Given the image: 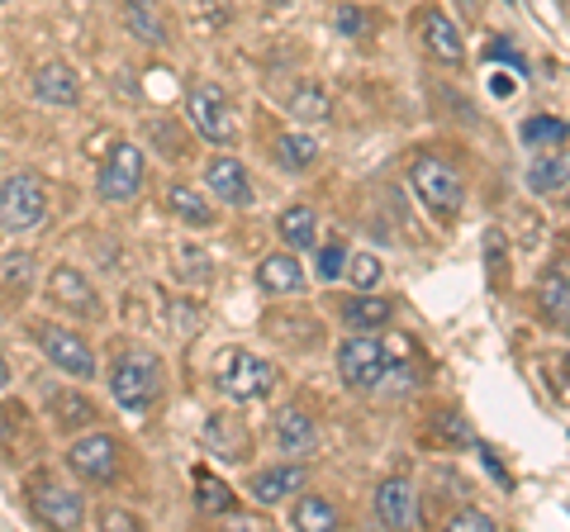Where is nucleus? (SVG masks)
<instances>
[{
    "instance_id": "41",
    "label": "nucleus",
    "mask_w": 570,
    "mask_h": 532,
    "mask_svg": "<svg viewBox=\"0 0 570 532\" xmlns=\"http://www.w3.org/2000/svg\"><path fill=\"white\" fill-rule=\"evenodd\" d=\"M272 6H291V0H272Z\"/></svg>"
},
{
    "instance_id": "36",
    "label": "nucleus",
    "mask_w": 570,
    "mask_h": 532,
    "mask_svg": "<svg viewBox=\"0 0 570 532\" xmlns=\"http://www.w3.org/2000/svg\"><path fill=\"white\" fill-rule=\"evenodd\" d=\"M105 528H110V532H129V528H138V519H134V513H105Z\"/></svg>"
},
{
    "instance_id": "40",
    "label": "nucleus",
    "mask_w": 570,
    "mask_h": 532,
    "mask_svg": "<svg viewBox=\"0 0 570 532\" xmlns=\"http://www.w3.org/2000/svg\"><path fill=\"white\" fill-rule=\"evenodd\" d=\"M561 328H566V333H570V309H566V314H561Z\"/></svg>"
},
{
    "instance_id": "25",
    "label": "nucleus",
    "mask_w": 570,
    "mask_h": 532,
    "mask_svg": "<svg viewBox=\"0 0 570 532\" xmlns=\"http://www.w3.org/2000/svg\"><path fill=\"white\" fill-rule=\"evenodd\" d=\"M390 314H395V305L381 295H356L343 305V318L352 328H381V324H390Z\"/></svg>"
},
{
    "instance_id": "42",
    "label": "nucleus",
    "mask_w": 570,
    "mask_h": 532,
    "mask_svg": "<svg viewBox=\"0 0 570 532\" xmlns=\"http://www.w3.org/2000/svg\"><path fill=\"white\" fill-rule=\"evenodd\" d=\"M566 366H570V357H566Z\"/></svg>"
},
{
    "instance_id": "17",
    "label": "nucleus",
    "mask_w": 570,
    "mask_h": 532,
    "mask_svg": "<svg viewBox=\"0 0 570 532\" xmlns=\"http://www.w3.org/2000/svg\"><path fill=\"white\" fill-rule=\"evenodd\" d=\"M276 442L291 456H314L318 452V428L305 410H281L276 414Z\"/></svg>"
},
{
    "instance_id": "31",
    "label": "nucleus",
    "mask_w": 570,
    "mask_h": 532,
    "mask_svg": "<svg viewBox=\"0 0 570 532\" xmlns=\"http://www.w3.org/2000/svg\"><path fill=\"white\" fill-rule=\"evenodd\" d=\"M195 504H200L205 513H228V509H234V494H228L224 481H200V490H195Z\"/></svg>"
},
{
    "instance_id": "24",
    "label": "nucleus",
    "mask_w": 570,
    "mask_h": 532,
    "mask_svg": "<svg viewBox=\"0 0 570 532\" xmlns=\"http://www.w3.org/2000/svg\"><path fill=\"white\" fill-rule=\"evenodd\" d=\"M205 437H209L214 456H224V461H243V452L253 447V437H247L234 418H209L205 423Z\"/></svg>"
},
{
    "instance_id": "26",
    "label": "nucleus",
    "mask_w": 570,
    "mask_h": 532,
    "mask_svg": "<svg viewBox=\"0 0 570 532\" xmlns=\"http://www.w3.org/2000/svg\"><path fill=\"white\" fill-rule=\"evenodd\" d=\"M566 309H570V262H557L547 272V280H542V314L561 324Z\"/></svg>"
},
{
    "instance_id": "21",
    "label": "nucleus",
    "mask_w": 570,
    "mask_h": 532,
    "mask_svg": "<svg viewBox=\"0 0 570 532\" xmlns=\"http://www.w3.org/2000/svg\"><path fill=\"white\" fill-rule=\"evenodd\" d=\"M167 209H171V215L181 219V224H190V228H209V224H214L209 200H205V195L195 190V186H181V181L167 186Z\"/></svg>"
},
{
    "instance_id": "23",
    "label": "nucleus",
    "mask_w": 570,
    "mask_h": 532,
    "mask_svg": "<svg viewBox=\"0 0 570 532\" xmlns=\"http://www.w3.org/2000/svg\"><path fill=\"white\" fill-rule=\"evenodd\" d=\"M48 410H52V423L58 428H86V423H96V404L86 395H71V390H58V395H48Z\"/></svg>"
},
{
    "instance_id": "8",
    "label": "nucleus",
    "mask_w": 570,
    "mask_h": 532,
    "mask_svg": "<svg viewBox=\"0 0 570 532\" xmlns=\"http://www.w3.org/2000/svg\"><path fill=\"white\" fill-rule=\"evenodd\" d=\"M337 376H343L347 390H376L381 376H385V347L381 338H371L362 328L356 338H347L337 347Z\"/></svg>"
},
{
    "instance_id": "27",
    "label": "nucleus",
    "mask_w": 570,
    "mask_h": 532,
    "mask_svg": "<svg viewBox=\"0 0 570 532\" xmlns=\"http://www.w3.org/2000/svg\"><path fill=\"white\" fill-rule=\"evenodd\" d=\"M276 162L285 171H309L318 162V144H314L309 134H285L281 144H276Z\"/></svg>"
},
{
    "instance_id": "22",
    "label": "nucleus",
    "mask_w": 570,
    "mask_h": 532,
    "mask_svg": "<svg viewBox=\"0 0 570 532\" xmlns=\"http://www.w3.org/2000/svg\"><path fill=\"white\" fill-rule=\"evenodd\" d=\"M528 186L532 190H566L570 186V148H551V157H538L528 171Z\"/></svg>"
},
{
    "instance_id": "1",
    "label": "nucleus",
    "mask_w": 570,
    "mask_h": 532,
    "mask_svg": "<svg viewBox=\"0 0 570 532\" xmlns=\"http://www.w3.org/2000/svg\"><path fill=\"white\" fill-rule=\"evenodd\" d=\"M276 381H281L276 362H266V357H257V352H247V347H228V352L214 357V385H219L228 400H238V404L266 400L276 390Z\"/></svg>"
},
{
    "instance_id": "14",
    "label": "nucleus",
    "mask_w": 570,
    "mask_h": 532,
    "mask_svg": "<svg viewBox=\"0 0 570 532\" xmlns=\"http://www.w3.org/2000/svg\"><path fill=\"white\" fill-rule=\"evenodd\" d=\"M33 96L43 105H58V110H71V105L81 100V81L67 62H43L39 72H33Z\"/></svg>"
},
{
    "instance_id": "11",
    "label": "nucleus",
    "mask_w": 570,
    "mask_h": 532,
    "mask_svg": "<svg viewBox=\"0 0 570 532\" xmlns=\"http://www.w3.org/2000/svg\"><path fill=\"white\" fill-rule=\"evenodd\" d=\"M48 299L58 309L77 314V318H96L100 314V295H96L91 280L77 272V266H58V272L48 276Z\"/></svg>"
},
{
    "instance_id": "43",
    "label": "nucleus",
    "mask_w": 570,
    "mask_h": 532,
    "mask_svg": "<svg viewBox=\"0 0 570 532\" xmlns=\"http://www.w3.org/2000/svg\"><path fill=\"white\" fill-rule=\"evenodd\" d=\"M0 6H6V0H0Z\"/></svg>"
},
{
    "instance_id": "35",
    "label": "nucleus",
    "mask_w": 570,
    "mask_h": 532,
    "mask_svg": "<svg viewBox=\"0 0 570 532\" xmlns=\"http://www.w3.org/2000/svg\"><path fill=\"white\" fill-rule=\"evenodd\" d=\"M6 428H24V410H20V404H0V447H10Z\"/></svg>"
},
{
    "instance_id": "19",
    "label": "nucleus",
    "mask_w": 570,
    "mask_h": 532,
    "mask_svg": "<svg viewBox=\"0 0 570 532\" xmlns=\"http://www.w3.org/2000/svg\"><path fill=\"white\" fill-rule=\"evenodd\" d=\"M124 24L138 43H167V14L153 6V0H124Z\"/></svg>"
},
{
    "instance_id": "6",
    "label": "nucleus",
    "mask_w": 570,
    "mask_h": 532,
    "mask_svg": "<svg viewBox=\"0 0 570 532\" xmlns=\"http://www.w3.org/2000/svg\"><path fill=\"white\" fill-rule=\"evenodd\" d=\"M142 148L138 144H115L110 157L100 162V176H96V190H100V200H110V205H124V200H134V195L142 190Z\"/></svg>"
},
{
    "instance_id": "38",
    "label": "nucleus",
    "mask_w": 570,
    "mask_h": 532,
    "mask_svg": "<svg viewBox=\"0 0 570 532\" xmlns=\"http://www.w3.org/2000/svg\"><path fill=\"white\" fill-rule=\"evenodd\" d=\"M490 58H504V62H513V67L523 72V58H519V52H513L509 43H490Z\"/></svg>"
},
{
    "instance_id": "7",
    "label": "nucleus",
    "mask_w": 570,
    "mask_h": 532,
    "mask_svg": "<svg viewBox=\"0 0 570 532\" xmlns=\"http://www.w3.org/2000/svg\"><path fill=\"white\" fill-rule=\"evenodd\" d=\"M67 466L86 485H115L119 481V442L110 433H81L67 452Z\"/></svg>"
},
{
    "instance_id": "10",
    "label": "nucleus",
    "mask_w": 570,
    "mask_h": 532,
    "mask_svg": "<svg viewBox=\"0 0 570 532\" xmlns=\"http://www.w3.org/2000/svg\"><path fill=\"white\" fill-rule=\"evenodd\" d=\"M39 347H43V357L67 371V376H77V381H91L96 376V352L91 343L81 338V333H71V328H39Z\"/></svg>"
},
{
    "instance_id": "13",
    "label": "nucleus",
    "mask_w": 570,
    "mask_h": 532,
    "mask_svg": "<svg viewBox=\"0 0 570 532\" xmlns=\"http://www.w3.org/2000/svg\"><path fill=\"white\" fill-rule=\"evenodd\" d=\"M419 39H423V48L433 52L438 62H461V58H466V43H461L456 24L442 10H423L419 14Z\"/></svg>"
},
{
    "instance_id": "2",
    "label": "nucleus",
    "mask_w": 570,
    "mask_h": 532,
    "mask_svg": "<svg viewBox=\"0 0 570 532\" xmlns=\"http://www.w3.org/2000/svg\"><path fill=\"white\" fill-rule=\"evenodd\" d=\"M110 390H115V400H119V410H129V414H148L157 395H163V362L153 357V352H119L115 366H110Z\"/></svg>"
},
{
    "instance_id": "4",
    "label": "nucleus",
    "mask_w": 570,
    "mask_h": 532,
    "mask_svg": "<svg viewBox=\"0 0 570 532\" xmlns=\"http://www.w3.org/2000/svg\"><path fill=\"white\" fill-rule=\"evenodd\" d=\"M43 215H48V190L33 171H14L0 181V234L6 238L39 228Z\"/></svg>"
},
{
    "instance_id": "20",
    "label": "nucleus",
    "mask_w": 570,
    "mask_h": 532,
    "mask_svg": "<svg viewBox=\"0 0 570 532\" xmlns=\"http://www.w3.org/2000/svg\"><path fill=\"white\" fill-rule=\"evenodd\" d=\"M276 234H281V243L291 247H314L318 243V215L309 205H291V209H281V219H276Z\"/></svg>"
},
{
    "instance_id": "18",
    "label": "nucleus",
    "mask_w": 570,
    "mask_h": 532,
    "mask_svg": "<svg viewBox=\"0 0 570 532\" xmlns=\"http://www.w3.org/2000/svg\"><path fill=\"white\" fill-rule=\"evenodd\" d=\"M257 280H262V290H272V295H295V290H305V266H299L295 253L285 247V253H272L262 262Z\"/></svg>"
},
{
    "instance_id": "3",
    "label": "nucleus",
    "mask_w": 570,
    "mask_h": 532,
    "mask_svg": "<svg viewBox=\"0 0 570 532\" xmlns=\"http://www.w3.org/2000/svg\"><path fill=\"white\" fill-rule=\"evenodd\" d=\"M409 186H414V195L428 205V215L438 219H456L461 205H466V186H461L456 167H448L442 157H414V167H409Z\"/></svg>"
},
{
    "instance_id": "28",
    "label": "nucleus",
    "mask_w": 570,
    "mask_h": 532,
    "mask_svg": "<svg viewBox=\"0 0 570 532\" xmlns=\"http://www.w3.org/2000/svg\"><path fill=\"white\" fill-rule=\"evenodd\" d=\"M295 528L299 532H333L337 528V509L324 500V494H305L295 504Z\"/></svg>"
},
{
    "instance_id": "33",
    "label": "nucleus",
    "mask_w": 570,
    "mask_h": 532,
    "mask_svg": "<svg viewBox=\"0 0 570 532\" xmlns=\"http://www.w3.org/2000/svg\"><path fill=\"white\" fill-rule=\"evenodd\" d=\"M347 266V247L343 243H328L324 253H318V280H337Z\"/></svg>"
},
{
    "instance_id": "34",
    "label": "nucleus",
    "mask_w": 570,
    "mask_h": 532,
    "mask_svg": "<svg viewBox=\"0 0 570 532\" xmlns=\"http://www.w3.org/2000/svg\"><path fill=\"white\" fill-rule=\"evenodd\" d=\"M452 532H494V519L485 509H461V513H452V523H448Z\"/></svg>"
},
{
    "instance_id": "12",
    "label": "nucleus",
    "mask_w": 570,
    "mask_h": 532,
    "mask_svg": "<svg viewBox=\"0 0 570 532\" xmlns=\"http://www.w3.org/2000/svg\"><path fill=\"white\" fill-rule=\"evenodd\" d=\"M205 186L219 195L224 205H234V209H247V205H253V176H247V167L238 162V157H209Z\"/></svg>"
},
{
    "instance_id": "9",
    "label": "nucleus",
    "mask_w": 570,
    "mask_h": 532,
    "mask_svg": "<svg viewBox=\"0 0 570 532\" xmlns=\"http://www.w3.org/2000/svg\"><path fill=\"white\" fill-rule=\"evenodd\" d=\"M29 504H33V519H39L43 528H81L86 523V504L77 490H67L58 481H33L29 490Z\"/></svg>"
},
{
    "instance_id": "16",
    "label": "nucleus",
    "mask_w": 570,
    "mask_h": 532,
    "mask_svg": "<svg viewBox=\"0 0 570 532\" xmlns=\"http://www.w3.org/2000/svg\"><path fill=\"white\" fill-rule=\"evenodd\" d=\"M376 519L385 523V528H414V519H419V509H414V485L409 481H385L381 490H376Z\"/></svg>"
},
{
    "instance_id": "29",
    "label": "nucleus",
    "mask_w": 570,
    "mask_h": 532,
    "mask_svg": "<svg viewBox=\"0 0 570 532\" xmlns=\"http://www.w3.org/2000/svg\"><path fill=\"white\" fill-rule=\"evenodd\" d=\"M566 124L561 119H547V115H538V119H528L523 124V148H557V144H566Z\"/></svg>"
},
{
    "instance_id": "32",
    "label": "nucleus",
    "mask_w": 570,
    "mask_h": 532,
    "mask_svg": "<svg viewBox=\"0 0 570 532\" xmlns=\"http://www.w3.org/2000/svg\"><path fill=\"white\" fill-rule=\"evenodd\" d=\"M343 272L356 280V290H371V286H376V280H381V262L371 257V253H356V257H347Z\"/></svg>"
},
{
    "instance_id": "37",
    "label": "nucleus",
    "mask_w": 570,
    "mask_h": 532,
    "mask_svg": "<svg viewBox=\"0 0 570 532\" xmlns=\"http://www.w3.org/2000/svg\"><path fill=\"white\" fill-rule=\"evenodd\" d=\"M337 24H343V33H352V39L366 29V20H362V14H356V10H343V14H337Z\"/></svg>"
},
{
    "instance_id": "39",
    "label": "nucleus",
    "mask_w": 570,
    "mask_h": 532,
    "mask_svg": "<svg viewBox=\"0 0 570 532\" xmlns=\"http://www.w3.org/2000/svg\"><path fill=\"white\" fill-rule=\"evenodd\" d=\"M10 381V371H6V357H0V385H6Z\"/></svg>"
},
{
    "instance_id": "15",
    "label": "nucleus",
    "mask_w": 570,
    "mask_h": 532,
    "mask_svg": "<svg viewBox=\"0 0 570 532\" xmlns=\"http://www.w3.org/2000/svg\"><path fill=\"white\" fill-rule=\"evenodd\" d=\"M305 481H309V471H305V466H295V461H291V466L257 471V475H253V485H247V490H253V500H257V504L272 509V504H281V500H285V494L305 490Z\"/></svg>"
},
{
    "instance_id": "5",
    "label": "nucleus",
    "mask_w": 570,
    "mask_h": 532,
    "mask_svg": "<svg viewBox=\"0 0 570 532\" xmlns=\"http://www.w3.org/2000/svg\"><path fill=\"white\" fill-rule=\"evenodd\" d=\"M186 115L195 124V134L214 148H228L238 138V115H234V100L224 96V86L214 81H195L190 96H186Z\"/></svg>"
},
{
    "instance_id": "30",
    "label": "nucleus",
    "mask_w": 570,
    "mask_h": 532,
    "mask_svg": "<svg viewBox=\"0 0 570 532\" xmlns=\"http://www.w3.org/2000/svg\"><path fill=\"white\" fill-rule=\"evenodd\" d=\"M328 110H333V100L318 91V86H305V91L291 96V115L295 119H328Z\"/></svg>"
}]
</instances>
